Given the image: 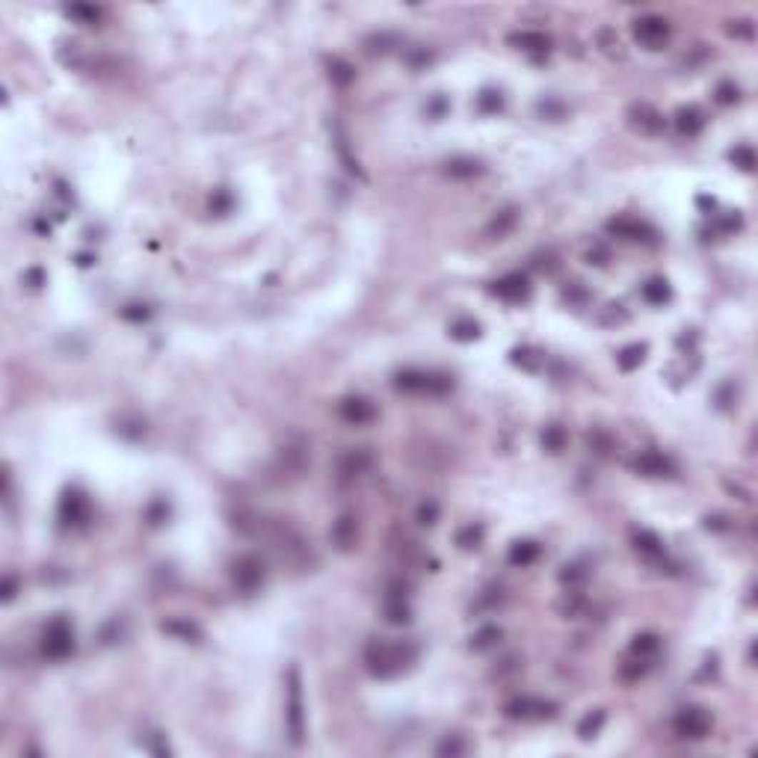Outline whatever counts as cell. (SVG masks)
<instances>
[{"label": "cell", "mask_w": 758, "mask_h": 758, "mask_svg": "<svg viewBox=\"0 0 758 758\" xmlns=\"http://www.w3.org/2000/svg\"><path fill=\"white\" fill-rule=\"evenodd\" d=\"M415 661H418V646L409 643V640H397V643L370 640L365 646L368 672L376 675V678H394V675L406 672Z\"/></svg>", "instance_id": "obj_1"}, {"label": "cell", "mask_w": 758, "mask_h": 758, "mask_svg": "<svg viewBox=\"0 0 758 758\" xmlns=\"http://www.w3.org/2000/svg\"><path fill=\"white\" fill-rule=\"evenodd\" d=\"M397 391L403 394H418V397H442L448 391H453V379L448 373L438 370H418V368H406L394 376Z\"/></svg>", "instance_id": "obj_2"}, {"label": "cell", "mask_w": 758, "mask_h": 758, "mask_svg": "<svg viewBox=\"0 0 758 758\" xmlns=\"http://www.w3.org/2000/svg\"><path fill=\"white\" fill-rule=\"evenodd\" d=\"M285 723H288V734L290 744L299 747L305 737V702H303V678H299V669L290 667L288 669V702H285Z\"/></svg>", "instance_id": "obj_3"}, {"label": "cell", "mask_w": 758, "mask_h": 758, "mask_svg": "<svg viewBox=\"0 0 758 758\" xmlns=\"http://www.w3.org/2000/svg\"><path fill=\"white\" fill-rule=\"evenodd\" d=\"M42 652L51 661H66L74 652V628L66 616H54L42 631Z\"/></svg>", "instance_id": "obj_4"}, {"label": "cell", "mask_w": 758, "mask_h": 758, "mask_svg": "<svg viewBox=\"0 0 758 758\" xmlns=\"http://www.w3.org/2000/svg\"><path fill=\"white\" fill-rule=\"evenodd\" d=\"M711 714L699 705H690V708H682L675 717H672V732L678 737H684V741H702V737L711 732Z\"/></svg>", "instance_id": "obj_5"}, {"label": "cell", "mask_w": 758, "mask_h": 758, "mask_svg": "<svg viewBox=\"0 0 758 758\" xmlns=\"http://www.w3.org/2000/svg\"><path fill=\"white\" fill-rule=\"evenodd\" d=\"M554 711L557 705L540 699V696H512L504 705V714L510 720H548V717H554Z\"/></svg>", "instance_id": "obj_6"}, {"label": "cell", "mask_w": 758, "mask_h": 758, "mask_svg": "<svg viewBox=\"0 0 758 758\" xmlns=\"http://www.w3.org/2000/svg\"><path fill=\"white\" fill-rule=\"evenodd\" d=\"M634 39L649 51H657L669 42V21L661 15H643L634 21Z\"/></svg>", "instance_id": "obj_7"}, {"label": "cell", "mask_w": 758, "mask_h": 758, "mask_svg": "<svg viewBox=\"0 0 758 758\" xmlns=\"http://www.w3.org/2000/svg\"><path fill=\"white\" fill-rule=\"evenodd\" d=\"M231 581L237 590H243V592H255L258 587L264 584V563L258 560L255 554H243V557H237L234 566H231Z\"/></svg>", "instance_id": "obj_8"}, {"label": "cell", "mask_w": 758, "mask_h": 758, "mask_svg": "<svg viewBox=\"0 0 758 758\" xmlns=\"http://www.w3.org/2000/svg\"><path fill=\"white\" fill-rule=\"evenodd\" d=\"M383 613L391 625H409L412 622V607H409V587L406 584H391L383 602Z\"/></svg>", "instance_id": "obj_9"}, {"label": "cell", "mask_w": 758, "mask_h": 758, "mask_svg": "<svg viewBox=\"0 0 758 758\" xmlns=\"http://www.w3.org/2000/svg\"><path fill=\"white\" fill-rule=\"evenodd\" d=\"M86 518H89L86 495L77 492V489H66L63 497H59V522L66 527H81V525H86Z\"/></svg>", "instance_id": "obj_10"}, {"label": "cell", "mask_w": 758, "mask_h": 758, "mask_svg": "<svg viewBox=\"0 0 758 758\" xmlns=\"http://www.w3.org/2000/svg\"><path fill=\"white\" fill-rule=\"evenodd\" d=\"M492 293L504 303H522V299L530 296V282L525 273H507L497 282H492Z\"/></svg>", "instance_id": "obj_11"}, {"label": "cell", "mask_w": 758, "mask_h": 758, "mask_svg": "<svg viewBox=\"0 0 758 758\" xmlns=\"http://www.w3.org/2000/svg\"><path fill=\"white\" fill-rule=\"evenodd\" d=\"M373 463V456L365 450V448H350L344 450L341 456H338V463H335V471L341 480H355V477H362Z\"/></svg>", "instance_id": "obj_12"}, {"label": "cell", "mask_w": 758, "mask_h": 758, "mask_svg": "<svg viewBox=\"0 0 758 758\" xmlns=\"http://www.w3.org/2000/svg\"><path fill=\"white\" fill-rule=\"evenodd\" d=\"M338 415H341L347 424L362 427V424H370L373 421L376 409H373L370 400H365V397H344V400L338 403Z\"/></svg>", "instance_id": "obj_13"}, {"label": "cell", "mask_w": 758, "mask_h": 758, "mask_svg": "<svg viewBox=\"0 0 758 758\" xmlns=\"http://www.w3.org/2000/svg\"><path fill=\"white\" fill-rule=\"evenodd\" d=\"M634 468L640 471V474H646V477H669L675 471L672 460H669V456H664L661 450H643L634 460Z\"/></svg>", "instance_id": "obj_14"}, {"label": "cell", "mask_w": 758, "mask_h": 758, "mask_svg": "<svg viewBox=\"0 0 758 758\" xmlns=\"http://www.w3.org/2000/svg\"><path fill=\"white\" fill-rule=\"evenodd\" d=\"M607 228L613 234L625 237V241H649V237L655 234L652 226L640 223V219H634V216H616V219H610V223H607Z\"/></svg>", "instance_id": "obj_15"}, {"label": "cell", "mask_w": 758, "mask_h": 758, "mask_svg": "<svg viewBox=\"0 0 758 758\" xmlns=\"http://www.w3.org/2000/svg\"><path fill=\"white\" fill-rule=\"evenodd\" d=\"M332 542L338 551H353L358 542V522L353 515H341L332 525Z\"/></svg>", "instance_id": "obj_16"}, {"label": "cell", "mask_w": 758, "mask_h": 758, "mask_svg": "<svg viewBox=\"0 0 758 758\" xmlns=\"http://www.w3.org/2000/svg\"><path fill=\"white\" fill-rule=\"evenodd\" d=\"M510 42L515 48H522L527 54H548L551 51V36L540 33V30H522V33H512Z\"/></svg>", "instance_id": "obj_17"}, {"label": "cell", "mask_w": 758, "mask_h": 758, "mask_svg": "<svg viewBox=\"0 0 758 758\" xmlns=\"http://www.w3.org/2000/svg\"><path fill=\"white\" fill-rule=\"evenodd\" d=\"M631 122L640 128V131H646V133L664 131V116L657 113L655 107H649V104H634L631 107Z\"/></svg>", "instance_id": "obj_18"}, {"label": "cell", "mask_w": 758, "mask_h": 758, "mask_svg": "<svg viewBox=\"0 0 758 758\" xmlns=\"http://www.w3.org/2000/svg\"><path fill=\"white\" fill-rule=\"evenodd\" d=\"M675 128H678V133H684V136H696L705 128V113L699 107H693V104L682 107L675 113Z\"/></svg>", "instance_id": "obj_19"}, {"label": "cell", "mask_w": 758, "mask_h": 758, "mask_svg": "<svg viewBox=\"0 0 758 758\" xmlns=\"http://www.w3.org/2000/svg\"><path fill=\"white\" fill-rule=\"evenodd\" d=\"M536 557H540V545L530 542V540H518V542L510 545L507 560H510L512 566H522V569H525V566L536 563Z\"/></svg>", "instance_id": "obj_20"}, {"label": "cell", "mask_w": 758, "mask_h": 758, "mask_svg": "<svg viewBox=\"0 0 758 758\" xmlns=\"http://www.w3.org/2000/svg\"><path fill=\"white\" fill-rule=\"evenodd\" d=\"M445 172L450 178H474L483 172V163L474 161V157H453V161L445 163Z\"/></svg>", "instance_id": "obj_21"}, {"label": "cell", "mask_w": 758, "mask_h": 758, "mask_svg": "<svg viewBox=\"0 0 758 758\" xmlns=\"http://www.w3.org/2000/svg\"><path fill=\"white\" fill-rule=\"evenodd\" d=\"M649 669H652V657H637V655H631L628 661L620 667V678L631 684V682H640V678H643Z\"/></svg>", "instance_id": "obj_22"}, {"label": "cell", "mask_w": 758, "mask_h": 758, "mask_svg": "<svg viewBox=\"0 0 758 758\" xmlns=\"http://www.w3.org/2000/svg\"><path fill=\"white\" fill-rule=\"evenodd\" d=\"M669 296H672L669 282H667V278H661V276L649 278V282L643 285V299H646V303H652V305H664Z\"/></svg>", "instance_id": "obj_23"}, {"label": "cell", "mask_w": 758, "mask_h": 758, "mask_svg": "<svg viewBox=\"0 0 758 758\" xmlns=\"http://www.w3.org/2000/svg\"><path fill=\"white\" fill-rule=\"evenodd\" d=\"M634 548L640 551L643 557H652V560H657V557H664V545L661 540L652 533V530H640V533H634Z\"/></svg>", "instance_id": "obj_24"}, {"label": "cell", "mask_w": 758, "mask_h": 758, "mask_svg": "<svg viewBox=\"0 0 758 758\" xmlns=\"http://www.w3.org/2000/svg\"><path fill=\"white\" fill-rule=\"evenodd\" d=\"M605 720H607V714L602 711V708H595V711H590L587 717L581 723H577V737H581V741H592V737L602 732V726H605Z\"/></svg>", "instance_id": "obj_25"}, {"label": "cell", "mask_w": 758, "mask_h": 758, "mask_svg": "<svg viewBox=\"0 0 758 758\" xmlns=\"http://www.w3.org/2000/svg\"><path fill=\"white\" fill-rule=\"evenodd\" d=\"M501 637H504V631L497 628V625H483L480 631H477V634L471 637V649H474V652H486V649H492V646L501 643Z\"/></svg>", "instance_id": "obj_26"}, {"label": "cell", "mask_w": 758, "mask_h": 758, "mask_svg": "<svg viewBox=\"0 0 758 758\" xmlns=\"http://www.w3.org/2000/svg\"><path fill=\"white\" fill-rule=\"evenodd\" d=\"M646 344H631L625 350L616 353V365H620L622 370H634V368H640L643 365V358H646Z\"/></svg>", "instance_id": "obj_27"}, {"label": "cell", "mask_w": 758, "mask_h": 758, "mask_svg": "<svg viewBox=\"0 0 758 758\" xmlns=\"http://www.w3.org/2000/svg\"><path fill=\"white\" fill-rule=\"evenodd\" d=\"M515 219H518V211H515V208H507V211H501V213H497V216L492 219V223H489V228H486V231H489V237H497V241H501L504 234H510V231H512Z\"/></svg>", "instance_id": "obj_28"}, {"label": "cell", "mask_w": 758, "mask_h": 758, "mask_svg": "<svg viewBox=\"0 0 758 758\" xmlns=\"http://www.w3.org/2000/svg\"><path fill=\"white\" fill-rule=\"evenodd\" d=\"M163 631L178 637V640H187V643H196L198 637H202V631H198L193 622H184V620H172V622H163Z\"/></svg>", "instance_id": "obj_29"}, {"label": "cell", "mask_w": 758, "mask_h": 758, "mask_svg": "<svg viewBox=\"0 0 758 758\" xmlns=\"http://www.w3.org/2000/svg\"><path fill=\"white\" fill-rule=\"evenodd\" d=\"M329 77H332V84H338V86H350L355 71H353L350 63H344L341 56H332L329 59Z\"/></svg>", "instance_id": "obj_30"}, {"label": "cell", "mask_w": 758, "mask_h": 758, "mask_svg": "<svg viewBox=\"0 0 758 758\" xmlns=\"http://www.w3.org/2000/svg\"><path fill=\"white\" fill-rule=\"evenodd\" d=\"M657 649H661V640H657L655 634H637L634 643H631V655H637V657H655Z\"/></svg>", "instance_id": "obj_31"}, {"label": "cell", "mask_w": 758, "mask_h": 758, "mask_svg": "<svg viewBox=\"0 0 758 758\" xmlns=\"http://www.w3.org/2000/svg\"><path fill=\"white\" fill-rule=\"evenodd\" d=\"M512 362L518 365V368H525V370H540L542 368V355L536 353V350H530V347H518V350H512Z\"/></svg>", "instance_id": "obj_32"}, {"label": "cell", "mask_w": 758, "mask_h": 758, "mask_svg": "<svg viewBox=\"0 0 758 758\" xmlns=\"http://www.w3.org/2000/svg\"><path fill=\"white\" fill-rule=\"evenodd\" d=\"M480 542H483V527L480 525H468V527H463L460 533H456V545L465 548V551L480 548Z\"/></svg>", "instance_id": "obj_33"}, {"label": "cell", "mask_w": 758, "mask_h": 758, "mask_svg": "<svg viewBox=\"0 0 758 758\" xmlns=\"http://www.w3.org/2000/svg\"><path fill=\"white\" fill-rule=\"evenodd\" d=\"M450 338H456V341H477V338H480V323L456 320V323H450Z\"/></svg>", "instance_id": "obj_34"}, {"label": "cell", "mask_w": 758, "mask_h": 758, "mask_svg": "<svg viewBox=\"0 0 758 758\" xmlns=\"http://www.w3.org/2000/svg\"><path fill=\"white\" fill-rule=\"evenodd\" d=\"M563 445H566V430L560 424L545 427V433H542V448L551 450V453H557V450H563Z\"/></svg>", "instance_id": "obj_35"}, {"label": "cell", "mask_w": 758, "mask_h": 758, "mask_svg": "<svg viewBox=\"0 0 758 758\" xmlns=\"http://www.w3.org/2000/svg\"><path fill=\"white\" fill-rule=\"evenodd\" d=\"M584 607H587V602L577 592H569V598L560 602V613L566 616V620H577V616L584 613Z\"/></svg>", "instance_id": "obj_36"}, {"label": "cell", "mask_w": 758, "mask_h": 758, "mask_svg": "<svg viewBox=\"0 0 758 758\" xmlns=\"http://www.w3.org/2000/svg\"><path fill=\"white\" fill-rule=\"evenodd\" d=\"M71 18H77V21H84V24H95L98 18H101V9L98 6H84V4H74L66 9Z\"/></svg>", "instance_id": "obj_37"}, {"label": "cell", "mask_w": 758, "mask_h": 758, "mask_svg": "<svg viewBox=\"0 0 758 758\" xmlns=\"http://www.w3.org/2000/svg\"><path fill=\"white\" fill-rule=\"evenodd\" d=\"M732 163H734V166H741L744 172H752V169H755V151H752L749 146H737V148L732 151Z\"/></svg>", "instance_id": "obj_38"}, {"label": "cell", "mask_w": 758, "mask_h": 758, "mask_svg": "<svg viewBox=\"0 0 758 758\" xmlns=\"http://www.w3.org/2000/svg\"><path fill=\"white\" fill-rule=\"evenodd\" d=\"M477 107H480L483 113H497L504 107V98H501V92H492V89H486L480 98H477Z\"/></svg>", "instance_id": "obj_39"}, {"label": "cell", "mask_w": 758, "mask_h": 758, "mask_svg": "<svg viewBox=\"0 0 758 758\" xmlns=\"http://www.w3.org/2000/svg\"><path fill=\"white\" fill-rule=\"evenodd\" d=\"M418 522L427 525V527H433V525L438 522V504H435V501H424L421 507H418Z\"/></svg>", "instance_id": "obj_40"}, {"label": "cell", "mask_w": 758, "mask_h": 758, "mask_svg": "<svg viewBox=\"0 0 758 758\" xmlns=\"http://www.w3.org/2000/svg\"><path fill=\"white\" fill-rule=\"evenodd\" d=\"M435 752L438 755H463L465 752V744H463V737H448V741L438 744Z\"/></svg>", "instance_id": "obj_41"}, {"label": "cell", "mask_w": 758, "mask_h": 758, "mask_svg": "<svg viewBox=\"0 0 758 758\" xmlns=\"http://www.w3.org/2000/svg\"><path fill=\"white\" fill-rule=\"evenodd\" d=\"M717 101H720V104H734L737 101V86L720 84V86H717Z\"/></svg>", "instance_id": "obj_42"}, {"label": "cell", "mask_w": 758, "mask_h": 758, "mask_svg": "<svg viewBox=\"0 0 758 758\" xmlns=\"http://www.w3.org/2000/svg\"><path fill=\"white\" fill-rule=\"evenodd\" d=\"M228 208H231V198H228V193H216V196L211 198V211H213L216 216L228 213Z\"/></svg>", "instance_id": "obj_43"}, {"label": "cell", "mask_w": 758, "mask_h": 758, "mask_svg": "<svg viewBox=\"0 0 758 758\" xmlns=\"http://www.w3.org/2000/svg\"><path fill=\"white\" fill-rule=\"evenodd\" d=\"M15 590H18V577L15 575H6L4 577V587H0V598H4V602H12Z\"/></svg>", "instance_id": "obj_44"}, {"label": "cell", "mask_w": 758, "mask_h": 758, "mask_svg": "<svg viewBox=\"0 0 758 758\" xmlns=\"http://www.w3.org/2000/svg\"><path fill=\"white\" fill-rule=\"evenodd\" d=\"M122 317H125V320H146L148 311H146V305H128L122 311Z\"/></svg>", "instance_id": "obj_45"}]
</instances>
